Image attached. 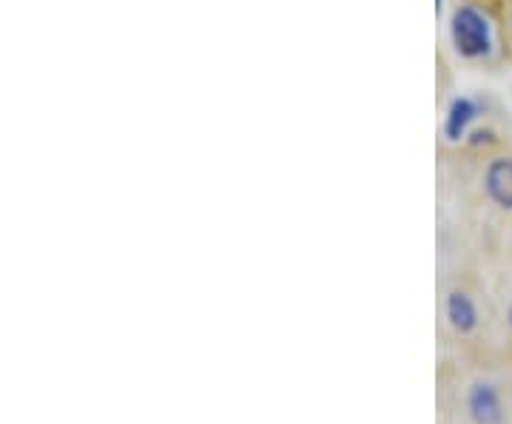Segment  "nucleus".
Here are the masks:
<instances>
[{
    "label": "nucleus",
    "instance_id": "2",
    "mask_svg": "<svg viewBox=\"0 0 512 424\" xmlns=\"http://www.w3.org/2000/svg\"><path fill=\"white\" fill-rule=\"evenodd\" d=\"M467 416L473 424H501L504 422V407L501 396L490 382H476L467 390Z\"/></svg>",
    "mask_w": 512,
    "mask_h": 424
},
{
    "label": "nucleus",
    "instance_id": "3",
    "mask_svg": "<svg viewBox=\"0 0 512 424\" xmlns=\"http://www.w3.org/2000/svg\"><path fill=\"white\" fill-rule=\"evenodd\" d=\"M484 188H487V197L493 200L498 208L512 211V160L510 157H498L487 166L484 174Z\"/></svg>",
    "mask_w": 512,
    "mask_h": 424
},
{
    "label": "nucleus",
    "instance_id": "5",
    "mask_svg": "<svg viewBox=\"0 0 512 424\" xmlns=\"http://www.w3.org/2000/svg\"><path fill=\"white\" fill-rule=\"evenodd\" d=\"M478 117V106L470 100V97H456L453 103H450V111H447V123H444V134H447V140H461L467 129H470V123Z\"/></svg>",
    "mask_w": 512,
    "mask_h": 424
},
{
    "label": "nucleus",
    "instance_id": "6",
    "mask_svg": "<svg viewBox=\"0 0 512 424\" xmlns=\"http://www.w3.org/2000/svg\"><path fill=\"white\" fill-rule=\"evenodd\" d=\"M507 319H510V328H512V308H510V314H507Z\"/></svg>",
    "mask_w": 512,
    "mask_h": 424
},
{
    "label": "nucleus",
    "instance_id": "1",
    "mask_svg": "<svg viewBox=\"0 0 512 424\" xmlns=\"http://www.w3.org/2000/svg\"><path fill=\"white\" fill-rule=\"evenodd\" d=\"M450 37L461 57L478 60L493 52V23L476 6H458L450 20Z\"/></svg>",
    "mask_w": 512,
    "mask_h": 424
},
{
    "label": "nucleus",
    "instance_id": "4",
    "mask_svg": "<svg viewBox=\"0 0 512 424\" xmlns=\"http://www.w3.org/2000/svg\"><path fill=\"white\" fill-rule=\"evenodd\" d=\"M444 311H447V319H450L453 331L473 333L478 328L476 302L464 294V291H453V294L447 296V305H444Z\"/></svg>",
    "mask_w": 512,
    "mask_h": 424
}]
</instances>
